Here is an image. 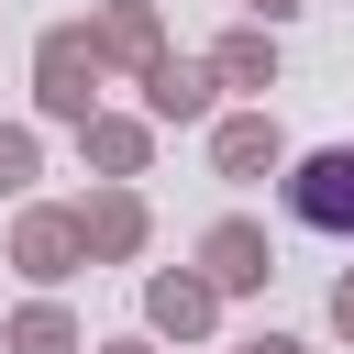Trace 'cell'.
I'll use <instances>...</instances> for the list:
<instances>
[{
  "instance_id": "1",
  "label": "cell",
  "mask_w": 354,
  "mask_h": 354,
  "mask_svg": "<svg viewBox=\"0 0 354 354\" xmlns=\"http://www.w3.org/2000/svg\"><path fill=\"white\" fill-rule=\"evenodd\" d=\"M288 210H299L310 232H354V155H310V166L288 177Z\"/></svg>"
}]
</instances>
